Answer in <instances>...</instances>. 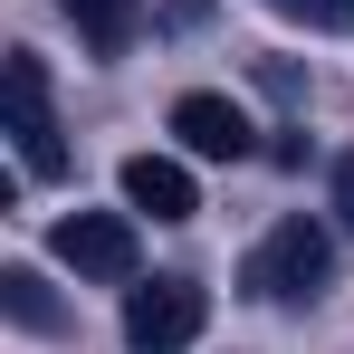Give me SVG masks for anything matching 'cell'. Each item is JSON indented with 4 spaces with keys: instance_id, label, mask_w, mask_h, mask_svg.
<instances>
[{
    "instance_id": "obj_1",
    "label": "cell",
    "mask_w": 354,
    "mask_h": 354,
    "mask_svg": "<svg viewBox=\"0 0 354 354\" xmlns=\"http://www.w3.org/2000/svg\"><path fill=\"white\" fill-rule=\"evenodd\" d=\"M0 115H10V144H19V173L29 182H58L67 173V134H58V106H48V67L29 48H10L0 67Z\"/></svg>"
},
{
    "instance_id": "obj_2",
    "label": "cell",
    "mask_w": 354,
    "mask_h": 354,
    "mask_svg": "<svg viewBox=\"0 0 354 354\" xmlns=\"http://www.w3.org/2000/svg\"><path fill=\"white\" fill-rule=\"evenodd\" d=\"M326 278H335V239L316 230L306 211H297V221H278V230L259 239V259H249V288H259V297H278V306L316 297Z\"/></svg>"
},
{
    "instance_id": "obj_3",
    "label": "cell",
    "mask_w": 354,
    "mask_h": 354,
    "mask_svg": "<svg viewBox=\"0 0 354 354\" xmlns=\"http://www.w3.org/2000/svg\"><path fill=\"white\" fill-rule=\"evenodd\" d=\"M201 316H211V297L192 288V278H153V288L124 297V345L134 354H182L201 335Z\"/></svg>"
},
{
    "instance_id": "obj_4",
    "label": "cell",
    "mask_w": 354,
    "mask_h": 354,
    "mask_svg": "<svg viewBox=\"0 0 354 354\" xmlns=\"http://www.w3.org/2000/svg\"><path fill=\"white\" fill-rule=\"evenodd\" d=\"M58 259L77 268V278H106V288H124L144 249H134V221H124V211H67V221H58Z\"/></svg>"
},
{
    "instance_id": "obj_5",
    "label": "cell",
    "mask_w": 354,
    "mask_h": 354,
    "mask_svg": "<svg viewBox=\"0 0 354 354\" xmlns=\"http://www.w3.org/2000/svg\"><path fill=\"white\" fill-rule=\"evenodd\" d=\"M173 134H182V153H201V163H239L249 153V115H239L230 96H182Z\"/></svg>"
},
{
    "instance_id": "obj_6",
    "label": "cell",
    "mask_w": 354,
    "mask_h": 354,
    "mask_svg": "<svg viewBox=\"0 0 354 354\" xmlns=\"http://www.w3.org/2000/svg\"><path fill=\"white\" fill-rule=\"evenodd\" d=\"M124 211H153V221H192L201 192L173 153H124Z\"/></svg>"
},
{
    "instance_id": "obj_7",
    "label": "cell",
    "mask_w": 354,
    "mask_h": 354,
    "mask_svg": "<svg viewBox=\"0 0 354 354\" xmlns=\"http://www.w3.org/2000/svg\"><path fill=\"white\" fill-rule=\"evenodd\" d=\"M58 10L77 19V39H86L96 58H124L134 29H144V0H58Z\"/></svg>"
},
{
    "instance_id": "obj_8",
    "label": "cell",
    "mask_w": 354,
    "mask_h": 354,
    "mask_svg": "<svg viewBox=\"0 0 354 354\" xmlns=\"http://www.w3.org/2000/svg\"><path fill=\"white\" fill-rule=\"evenodd\" d=\"M0 306H10L29 335H58V297H48V278H39V268H0Z\"/></svg>"
},
{
    "instance_id": "obj_9",
    "label": "cell",
    "mask_w": 354,
    "mask_h": 354,
    "mask_svg": "<svg viewBox=\"0 0 354 354\" xmlns=\"http://www.w3.org/2000/svg\"><path fill=\"white\" fill-rule=\"evenodd\" d=\"M268 10H288L306 29H354V0H268Z\"/></svg>"
},
{
    "instance_id": "obj_10",
    "label": "cell",
    "mask_w": 354,
    "mask_h": 354,
    "mask_svg": "<svg viewBox=\"0 0 354 354\" xmlns=\"http://www.w3.org/2000/svg\"><path fill=\"white\" fill-rule=\"evenodd\" d=\"M335 211H345V230H354V153L335 163Z\"/></svg>"
},
{
    "instance_id": "obj_11",
    "label": "cell",
    "mask_w": 354,
    "mask_h": 354,
    "mask_svg": "<svg viewBox=\"0 0 354 354\" xmlns=\"http://www.w3.org/2000/svg\"><path fill=\"white\" fill-rule=\"evenodd\" d=\"M201 10H211V0H173V19H201Z\"/></svg>"
}]
</instances>
